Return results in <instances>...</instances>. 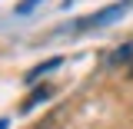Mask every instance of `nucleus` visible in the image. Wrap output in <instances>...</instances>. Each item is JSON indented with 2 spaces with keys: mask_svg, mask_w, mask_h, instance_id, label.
<instances>
[{
  "mask_svg": "<svg viewBox=\"0 0 133 129\" xmlns=\"http://www.w3.org/2000/svg\"><path fill=\"white\" fill-rule=\"evenodd\" d=\"M133 0H123V3H113V7H107L103 13H93V17H87V20H80L77 27H103V23H110V20H116V17L123 13L127 7H130Z\"/></svg>",
  "mask_w": 133,
  "mask_h": 129,
  "instance_id": "obj_1",
  "label": "nucleus"
},
{
  "mask_svg": "<svg viewBox=\"0 0 133 129\" xmlns=\"http://www.w3.org/2000/svg\"><path fill=\"white\" fill-rule=\"evenodd\" d=\"M57 66H60V56H53V60H47L43 66H33L30 73H27V83H33L37 76H43V73H50V70H57Z\"/></svg>",
  "mask_w": 133,
  "mask_h": 129,
  "instance_id": "obj_2",
  "label": "nucleus"
},
{
  "mask_svg": "<svg viewBox=\"0 0 133 129\" xmlns=\"http://www.w3.org/2000/svg\"><path fill=\"white\" fill-rule=\"evenodd\" d=\"M47 96H50V89H47V86H40V89H33L30 96L23 99V106H20V109H30V106H37L40 99H47Z\"/></svg>",
  "mask_w": 133,
  "mask_h": 129,
  "instance_id": "obj_3",
  "label": "nucleus"
},
{
  "mask_svg": "<svg viewBox=\"0 0 133 129\" xmlns=\"http://www.w3.org/2000/svg\"><path fill=\"white\" fill-rule=\"evenodd\" d=\"M37 3H43V0H20V3H17V13H30Z\"/></svg>",
  "mask_w": 133,
  "mask_h": 129,
  "instance_id": "obj_4",
  "label": "nucleus"
},
{
  "mask_svg": "<svg viewBox=\"0 0 133 129\" xmlns=\"http://www.w3.org/2000/svg\"><path fill=\"white\" fill-rule=\"evenodd\" d=\"M0 129H7V123H0Z\"/></svg>",
  "mask_w": 133,
  "mask_h": 129,
  "instance_id": "obj_5",
  "label": "nucleus"
}]
</instances>
